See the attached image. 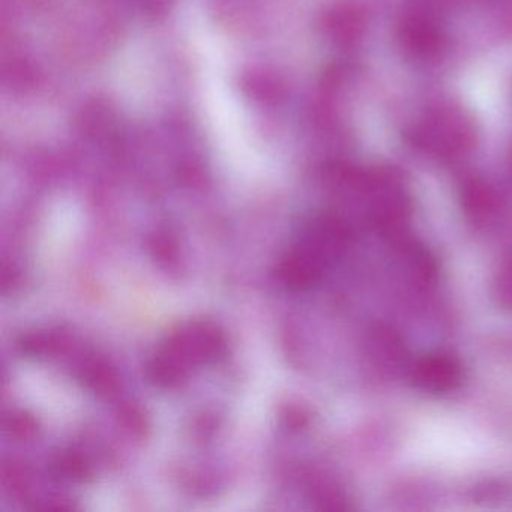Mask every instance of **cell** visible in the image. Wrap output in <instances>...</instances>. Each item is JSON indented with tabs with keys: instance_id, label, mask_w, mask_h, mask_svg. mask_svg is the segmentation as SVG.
Returning <instances> with one entry per match:
<instances>
[{
	"instance_id": "3",
	"label": "cell",
	"mask_w": 512,
	"mask_h": 512,
	"mask_svg": "<svg viewBox=\"0 0 512 512\" xmlns=\"http://www.w3.org/2000/svg\"><path fill=\"white\" fill-rule=\"evenodd\" d=\"M458 379V370L448 358H431L419 365L418 380L430 389L452 388Z\"/></svg>"
},
{
	"instance_id": "1",
	"label": "cell",
	"mask_w": 512,
	"mask_h": 512,
	"mask_svg": "<svg viewBox=\"0 0 512 512\" xmlns=\"http://www.w3.org/2000/svg\"><path fill=\"white\" fill-rule=\"evenodd\" d=\"M473 130L466 116L458 110L433 113L413 134V142L437 155H452L469 148Z\"/></svg>"
},
{
	"instance_id": "2",
	"label": "cell",
	"mask_w": 512,
	"mask_h": 512,
	"mask_svg": "<svg viewBox=\"0 0 512 512\" xmlns=\"http://www.w3.org/2000/svg\"><path fill=\"white\" fill-rule=\"evenodd\" d=\"M401 37L409 49H412L413 52L424 53V55L436 52L440 47V41H442L440 29L437 28L433 19L418 13L407 17Z\"/></svg>"
}]
</instances>
